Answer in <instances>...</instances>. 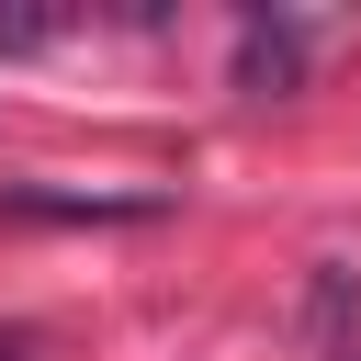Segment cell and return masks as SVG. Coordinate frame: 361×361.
<instances>
[{"label": "cell", "mask_w": 361, "mask_h": 361, "mask_svg": "<svg viewBox=\"0 0 361 361\" xmlns=\"http://www.w3.org/2000/svg\"><path fill=\"white\" fill-rule=\"evenodd\" d=\"M0 361H23V350H11V338H0Z\"/></svg>", "instance_id": "cell-4"}, {"label": "cell", "mask_w": 361, "mask_h": 361, "mask_svg": "<svg viewBox=\"0 0 361 361\" xmlns=\"http://www.w3.org/2000/svg\"><path fill=\"white\" fill-rule=\"evenodd\" d=\"M34 45H56V11H0V56H34Z\"/></svg>", "instance_id": "cell-3"}, {"label": "cell", "mask_w": 361, "mask_h": 361, "mask_svg": "<svg viewBox=\"0 0 361 361\" xmlns=\"http://www.w3.org/2000/svg\"><path fill=\"white\" fill-rule=\"evenodd\" d=\"M350 305H361V271H338V259H327V271H316V293H305V327H316V338H338V327H350Z\"/></svg>", "instance_id": "cell-2"}, {"label": "cell", "mask_w": 361, "mask_h": 361, "mask_svg": "<svg viewBox=\"0 0 361 361\" xmlns=\"http://www.w3.org/2000/svg\"><path fill=\"white\" fill-rule=\"evenodd\" d=\"M237 90H248V102L305 90V34H293L282 11H248V23H237Z\"/></svg>", "instance_id": "cell-1"}]
</instances>
